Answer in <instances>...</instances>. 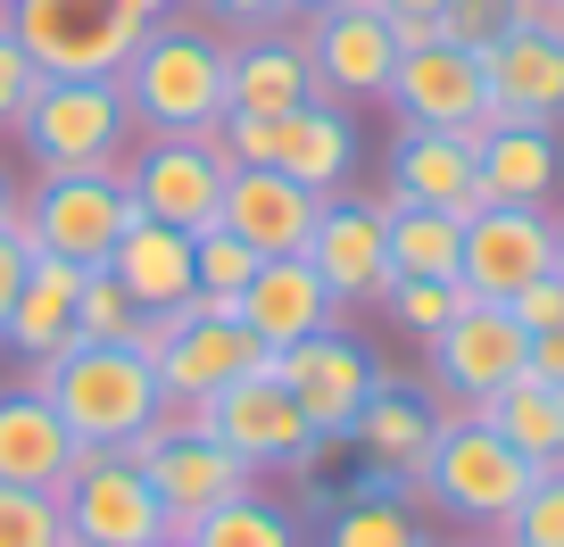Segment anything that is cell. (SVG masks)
I'll return each instance as SVG.
<instances>
[{
    "mask_svg": "<svg viewBox=\"0 0 564 547\" xmlns=\"http://www.w3.org/2000/svg\"><path fill=\"white\" fill-rule=\"evenodd\" d=\"M25 382H34L42 398L58 406V424H67L75 440H91V448L133 440L141 424H159V406H166L159 365L141 349H108V340H75V349L42 357V365H25Z\"/></svg>",
    "mask_w": 564,
    "mask_h": 547,
    "instance_id": "1",
    "label": "cell"
},
{
    "mask_svg": "<svg viewBox=\"0 0 564 547\" xmlns=\"http://www.w3.org/2000/svg\"><path fill=\"white\" fill-rule=\"evenodd\" d=\"M225 58L232 51L208 42L199 25H141L117 91L141 133H216L225 124Z\"/></svg>",
    "mask_w": 564,
    "mask_h": 547,
    "instance_id": "2",
    "label": "cell"
},
{
    "mask_svg": "<svg viewBox=\"0 0 564 547\" xmlns=\"http://www.w3.org/2000/svg\"><path fill=\"white\" fill-rule=\"evenodd\" d=\"M18 133H25L42 175H84V166L124 175V142H133L141 124H133V108H124V91L108 75H75V84L42 75L25 117H18Z\"/></svg>",
    "mask_w": 564,
    "mask_h": 547,
    "instance_id": "3",
    "label": "cell"
},
{
    "mask_svg": "<svg viewBox=\"0 0 564 547\" xmlns=\"http://www.w3.org/2000/svg\"><path fill=\"white\" fill-rule=\"evenodd\" d=\"M9 34L25 42V58L51 84H75V75H108L117 84L141 25L124 18L117 0H9Z\"/></svg>",
    "mask_w": 564,
    "mask_h": 547,
    "instance_id": "4",
    "label": "cell"
},
{
    "mask_svg": "<svg viewBox=\"0 0 564 547\" xmlns=\"http://www.w3.org/2000/svg\"><path fill=\"white\" fill-rule=\"evenodd\" d=\"M540 481V464L523 457V448H507L490 424H441V440H432V464H423V490L441 497L457 523L474 530H498L514 506H523V490Z\"/></svg>",
    "mask_w": 564,
    "mask_h": 547,
    "instance_id": "5",
    "label": "cell"
},
{
    "mask_svg": "<svg viewBox=\"0 0 564 547\" xmlns=\"http://www.w3.org/2000/svg\"><path fill=\"white\" fill-rule=\"evenodd\" d=\"M18 225H25V241H34L42 258L108 265L117 232L133 225V192H124V175H108V166H84V175H42L34 199L18 208Z\"/></svg>",
    "mask_w": 564,
    "mask_h": 547,
    "instance_id": "6",
    "label": "cell"
},
{
    "mask_svg": "<svg viewBox=\"0 0 564 547\" xmlns=\"http://www.w3.org/2000/svg\"><path fill=\"white\" fill-rule=\"evenodd\" d=\"M225 142L216 133H150L141 142V158L124 166V192H133L141 216H159V225L175 232H208L216 216H225Z\"/></svg>",
    "mask_w": 564,
    "mask_h": 547,
    "instance_id": "7",
    "label": "cell"
},
{
    "mask_svg": "<svg viewBox=\"0 0 564 547\" xmlns=\"http://www.w3.org/2000/svg\"><path fill=\"white\" fill-rule=\"evenodd\" d=\"M175 316V332L159 340V390L166 398H216L225 382H241V373L274 365V349H258L249 340V324L232 316V299H208V291H192L183 307H166Z\"/></svg>",
    "mask_w": 564,
    "mask_h": 547,
    "instance_id": "8",
    "label": "cell"
},
{
    "mask_svg": "<svg viewBox=\"0 0 564 547\" xmlns=\"http://www.w3.org/2000/svg\"><path fill=\"white\" fill-rule=\"evenodd\" d=\"M423 349H432V382L457 390V398H474V406L490 398V390L523 382V365H531V332L514 324V307L507 299H474V291L457 299V316L423 340Z\"/></svg>",
    "mask_w": 564,
    "mask_h": 547,
    "instance_id": "9",
    "label": "cell"
},
{
    "mask_svg": "<svg viewBox=\"0 0 564 547\" xmlns=\"http://www.w3.org/2000/svg\"><path fill=\"white\" fill-rule=\"evenodd\" d=\"M274 373H282V390L300 398V415H307V431H316V440H349L357 415H366V398L382 390V373H373L366 340H349L340 324L307 332L300 349H282Z\"/></svg>",
    "mask_w": 564,
    "mask_h": 547,
    "instance_id": "10",
    "label": "cell"
},
{
    "mask_svg": "<svg viewBox=\"0 0 564 547\" xmlns=\"http://www.w3.org/2000/svg\"><path fill=\"white\" fill-rule=\"evenodd\" d=\"M208 431L232 448V457H249L258 473L265 464H291V473H300V464H316V448H324L274 365H258V373H241V382L216 390L208 398Z\"/></svg>",
    "mask_w": 564,
    "mask_h": 547,
    "instance_id": "11",
    "label": "cell"
},
{
    "mask_svg": "<svg viewBox=\"0 0 564 547\" xmlns=\"http://www.w3.org/2000/svg\"><path fill=\"white\" fill-rule=\"evenodd\" d=\"M390 108H399V124H448L465 150L481 158V142H490V100H481V58L457 51V42H441V51H406L399 67H390Z\"/></svg>",
    "mask_w": 564,
    "mask_h": 547,
    "instance_id": "12",
    "label": "cell"
},
{
    "mask_svg": "<svg viewBox=\"0 0 564 547\" xmlns=\"http://www.w3.org/2000/svg\"><path fill=\"white\" fill-rule=\"evenodd\" d=\"M556 274V216L547 208H514V199H490V208L465 225V265L457 283L474 299H514L523 283Z\"/></svg>",
    "mask_w": 564,
    "mask_h": 547,
    "instance_id": "13",
    "label": "cell"
},
{
    "mask_svg": "<svg viewBox=\"0 0 564 547\" xmlns=\"http://www.w3.org/2000/svg\"><path fill=\"white\" fill-rule=\"evenodd\" d=\"M141 473H150V490H159V506H166V539H192L199 514H216V506L258 490V464L232 457L216 431H183V440L166 431V448L141 464Z\"/></svg>",
    "mask_w": 564,
    "mask_h": 547,
    "instance_id": "14",
    "label": "cell"
},
{
    "mask_svg": "<svg viewBox=\"0 0 564 547\" xmlns=\"http://www.w3.org/2000/svg\"><path fill=\"white\" fill-rule=\"evenodd\" d=\"M307 265L324 274V291H333V307H373L390 299V241H382V199H349L333 192L316 216V232H307L300 249Z\"/></svg>",
    "mask_w": 564,
    "mask_h": 547,
    "instance_id": "15",
    "label": "cell"
},
{
    "mask_svg": "<svg viewBox=\"0 0 564 547\" xmlns=\"http://www.w3.org/2000/svg\"><path fill=\"white\" fill-rule=\"evenodd\" d=\"M307 67H316V91L324 100H382L390 91V18L373 0H333L316 9V34H307Z\"/></svg>",
    "mask_w": 564,
    "mask_h": 547,
    "instance_id": "16",
    "label": "cell"
},
{
    "mask_svg": "<svg viewBox=\"0 0 564 547\" xmlns=\"http://www.w3.org/2000/svg\"><path fill=\"white\" fill-rule=\"evenodd\" d=\"M481 100H490V124H540V133H556L564 124V42L507 25L481 51Z\"/></svg>",
    "mask_w": 564,
    "mask_h": 547,
    "instance_id": "17",
    "label": "cell"
},
{
    "mask_svg": "<svg viewBox=\"0 0 564 547\" xmlns=\"http://www.w3.org/2000/svg\"><path fill=\"white\" fill-rule=\"evenodd\" d=\"M67 539L75 547H150L166 539V506L159 490H150V473H133L124 457L91 464L84 481H67Z\"/></svg>",
    "mask_w": 564,
    "mask_h": 547,
    "instance_id": "18",
    "label": "cell"
},
{
    "mask_svg": "<svg viewBox=\"0 0 564 547\" xmlns=\"http://www.w3.org/2000/svg\"><path fill=\"white\" fill-rule=\"evenodd\" d=\"M316 216H324V192L274 175V166H232L225 175V216H216V225H225L232 241H249L258 258H300L307 232H316Z\"/></svg>",
    "mask_w": 564,
    "mask_h": 547,
    "instance_id": "19",
    "label": "cell"
},
{
    "mask_svg": "<svg viewBox=\"0 0 564 547\" xmlns=\"http://www.w3.org/2000/svg\"><path fill=\"white\" fill-rule=\"evenodd\" d=\"M390 192L415 199V208H448L457 225H474V216L490 208L481 158L448 133V124H399V150H390Z\"/></svg>",
    "mask_w": 564,
    "mask_h": 547,
    "instance_id": "20",
    "label": "cell"
},
{
    "mask_svg": "<svg viewBox=\"0 0 564 547\" xmlns=\"http://www.w3.org/2000/svg\"><path fill=\"white\" fill-rule=\"evenodd\" d=\"M357 448H366V490H382V497H415L423 490V464H432V440H441V424H432V398H415V390H373L366 398V415H357V431H349Z\"/></svg>",
    "mask_w": 564,
    "mask_h": 547,
    "instance_id": "21",
    "label": "cell"
},
{
    "mask_svg": "<svg viewBox=\"0 0 564 547\" xmlns=\"http://www.w3.org/2000/svg\"><path fill=\"white\" fill-rule=\"evenodd\" d=\"M232 316L249 324V340L258 349H300L307 332H324V324L340 316L333 291H324V274L307 258H258V274H249V291L232 299Z\"/></svg>",
    "mask_w": 564,
    "mask_h": 547,
    "instance_id": "22",
    "label": "cell"
},
{
    "mask_svg": "<svg viewBox=\"0 0 564 547\" xmlns=\"http://www.w3.org/2000/svg\"><path fill=\"white\" fill-rule=\"evenodd\" d=\"M0 481L51 490V497H67V481H75V431L58 424V406L34 382L0 390Z\"/></svg>",
    "mask_w": 564,
    "mask_h": 547,
    "instance_id": "23",
    "label": "cell"
},
{
    "mask_svg": "<svg viewBox=\"0 0 564 547\" xmlns=\"http://www.w3.org/2000/svg\"><path fill=\"white\" fill-rule=\"evenodd\" d=\"M84 274H91V265L42 258V249H34V265H25V283H18V307H9V324H0V349H18L25 365L75 349V299H84Z\"/></svg>",
    "mask_w": 564,
    "mask_h": 547,
    "instance_id": "24",
    "label": "cell"
},
{
    "mask_svg": "<svg viewBox=\"0 0 564 547\" xmlns=\"http://www.w3.org/2000/svg\"><path fill=\"white\" fill-rule=\"evenodd\" d=\"M307 100H324L316 67H307V42H291L282 25L225 58V108L232 117H291V108H307Z\"/></svg>",
    "mask_w": 564,
    "mask_h": 547,
    "instance_id": "25",
    "label": "cell"
},
{
    "mask_svg": "<svg viewBox=\"0 0 564 547\" xmlns=\"http://www.w3.org/2000/svg\"><path fill=\"white\" fill-rule=\"evenodd\" d=\"M108 274H117V283L133 291L150 316H166V307H183V299L199 291V274H192V232H175V225H159V216L133 208V225H124L117 249H108Z\"/></svg>",
    "mask_w": 564,
    "mask_h": 547,
    "instance_id": "26",
    "label": "cell"
},
{
    "mask_svg": "<svg viewBox=\"0 0 564 547\" xmlns=\"http://www.w3.org/2000/svg\"><path fill=\"white\" fill-rule=\"evenodd\" d=\"M349 166H357V133L340 117V100H307L291 117H274V175H291V183L333 199L349 183Z\"/></svg>",
    "mask_w": 564,
    "mask_h": 547,
    "instance_id": "27",
    "label": "cell"
},
{
    "mask_svg": "<svg viewBox=\"0 0 564 547\" xmlns=\"http://www.w3.org/2000/svg\"><path fill=\"white\" fill-rule=\"evenodd\" d=\"M382 241H390V283H457L465 265V225L448 208H415V199L382 192Z\"/></svg>",
    "mask_w": 564,
    "mask_h": 547,
    "instance_id": "28",
    "label": "cell"
},
{
    "mask_svg": "<svg viewBox=\"0 0 564 547\" xmlns=\"http://www.w3.org/2000/svg\"><path fill=\"white\" fill-rule=\"evenodd\" d=\"M556 175H564L556 133H540V124H490V142H481V183H490V199L547 208Z\"/></svg>",
    "mask_w": 564,
    "mask_h": 547,
    "instance_id": "29",
    "label": "cell"
},
{
    "mask_svg": "<svg viewBox=\"0 0 564 547\" xmlns=\"http://www.w3.org/2000/svg\"><path fill=\"white\" fill-rule=\"evenodd\" d=\"M481 424H490L507 448H523L531 464H547V457L564 448V390L523 373V382H507V390H490V398H481Z\"/></svg>",
    "mask_w": 564,
    "mask_h": 547,
    "instance_id": "30",
    "label": "cell"
},
{
    "mask_svg": "<svg viewBox=\"0 0 564 547\" xmlns=\"http://www.w3.org/2000/svg\"><path fill=\"white\" fill-rule=\"evenodd\" d=\"M141 316H150V307H141L133 291L108 274V265H91V274H84V299H75V340H108V349H133V340H141Z\"/></svg>",
    "mask_w": 564,
    "mask_h": 547,
    "instance_id": "31",
    "label": "cell"
},
{
    "mask_svg": "<svg viewBox=\"0 0 564 547\" xmlns=\"http://www.w3.org/2000/svg\"><path fill=\"white\" fill-rule=\"evenodd\" d=\"M192 547H300V530H291V514H282V506H265V497L249 490V497H232V506L199 514Z\"/></svg>",
    "mask_w": 564,
    "mask_h": 547,
    "instance_id": "32",
    "label": "cell"
},
{
    "mask_svg": "<svg viewBox=\"0 0 564 547\" xmlns=\"http://www.w3.org/2000/svg\"><path fill=\"white\" fill-rule=\"evenodd\" d=\"M333 547H423V530H415V514H406V497L366 490L357 506L333 514Z\"/></svg>",
    "mask_w": 564,
    "mask_h": 547,
    "instance_id": "33",
    "label": "cell"
},
{
    "mask_svg": "<svg viewBox=\"0 0 564 547\" xmlns=\"http://www.w3.org/2000/svg\"><path fill=\"white\" fill-rule=\"evenodd\" d=\"M58 539H67V506L51 490L0 481V547H58Z\"/></svg>",
    "mask_w": 564,
    "mask_h": 547,
    "instance_id": "34",
    "label": "cell"
},
{
    "mask_svg": "<svg viewBox=\"0 0 564 547\" xmlns=\"http://www.w3.org/2000/svg\"><path fill=\"white\" fill-rule=\"evenodd\" d=\"M192 274H199V291H208V299H241L249 274H258V249L232 241L225 225H208V232H192Z\"/></svg>",
    "mask_w": 564,
    "mask_h": 547,
    "instance_id": "35",
    "label": "cell"
},
{
    "mask_svg": "<svg viewBox=\"0 0 564 547\" xmlns=\"http://www.w3.org/2000/svg\"><path fill=\"white\" fill-rule=\"evenodd\" d=\"M490 539H498V547H564V481L540 473V481L523 490V506H514Z\"/></svg>",
    "mask_w": 564,
    "mask_h": 547,
    "instance_id": "36",
    "label": "cell"
},
{
    "mask_svg": "<svg viewBox=\"0 0 564 547\" xmlns=\"http://www.w3.org/2000/svg\"><path fill=\"white\" fill-rule=\"evenodd\" d=\"M457 299H465L457 283H390V307H399V324H406L415 340L441 332V324L457 316Z\"/></svg>",
    "mask_w": 564,
    "mask_h": 547,
    "instance_id": "37",
    "label": "cell"
},
{
    "mask_svg": "<svg viewBox=\"0 0 564 547\" xmlns=\"http://www.w3.org/2000/svg\"><path fill=\"white\" fill-rule=\"evenodd\" d=\"M34 84H42V67L25 58V42L9 34V9H0V124H18V117H25Z\"/></svg>",
    "mask_w": 564,
    "mask_h": 547,
    "instance_id": "38",
    "label": "cell"
},
{
    "mask_svg": "<svg viewBox=\"0 0 564 547\" xmlns=\"http://www.w3.org/2000/svg\"><path fill=\"white\" fill-rule=\"evenodd\" d=\"M441 25H448V42H457V51H474V58H481L498 34H507V0H448Z\"/></svg>",
    "mask_w": 564,
    "mask_h": 547,
    "instance_id": "39",
    "label": "cell"
},
{
    "mask_svg": "<svg viewBox=\"0 0 564 547\" xmlns=\"http://www.w3.org/2000/svg\"><path fill=\"white\" fill-rule=\"evenodd\" d=\"M507 307H514V324H523V332H556V324H564V274H540V283H523Z\"/></svg>",
    "mask_w": 564,
    "mask_h": 547,
    "instance_id": "40",
    "label": "cell"
},
{
    "mask_svg": "<svg viewBox=\"0 0 564 547\" xmlns=\"http://www.w3.org/2000/svg\"><path fill=\"white\" fill-rule=\"evenodd\" d=\"M25 265H34V241H25V225L9 216V225H0V324H9V307H18Z\"/></svg>",
    "mask_w": 564,
    "mask_h": 547,
    "instance_id": "41",
    "label": "cell"
},
{
    "mask_svg": "<svg viewBox=\"0 0 564 547\" xmlns=\"http://www.w3.org/2000/svg\"><path fill=\"white\" fill-rule=\"evenodd\" d=\"M199 9H208V18H225V25H282L291 18V0H199Z\"/></svg>",
    "mask_w": 564,
    "mask_h": 547,
    "instance_id": "42",
    "label": "cell"
},
{
    "mask_svg": "<svg viewBox=\"0 0 564 547\" xmlns=\"http://www.w3.org/2000/svg\"><path fill=\"white\" fill-rule=\"evenodd\" d=\"M507 25H523V34H556V42H564V0H507Z\"/></svg>",
    "mask_w": 564,
    "mask_h": 547,
    "instance_id": "43",
    "label": "cell"
},
{
    "mask_svg": "<svg viewBox=\"0 0 564 547\" xmlns=\"http://www.w3.org/2000/svg\"><path fill=\"white\" fill-rule=\"evenodd\" d=\"M441 42H448V25L441 18H390V51H441Z\"/></svg>",
    "mask_w": 564,
    "mask_h": 547,
    "instance_id": "44",
    "label": "cell"
},
{
    "mask_svg": "<svg viewBox=\"0 0 564 547\" xmlns=\"http://www.w3.org/2000/svg\"><path fill=\"white\" fill-rule=\"evenodd\" d=\"M531 382H556L564 390V324H556V332H531Z\"/></svg>",
    "mask_w": 564,
    "mask_h": 547,
    "instance_id": "45",
    "label": "cell"
},
{
    "mask_svg": "<svg viewBox=\"0 0 564 547\" xmlns=\"http://www.w3.org/2000/svg\"><path fill=\"white\" fill-rule=\"evenodd\" d=\"M117 9H124L133 25H166V18H175V0H117Z\"/></svg>",
    "mask_w": 564,
    "mask_h": 547,
    "instance_id": "46",
    "label": "cell"
},
{
    "mask_svg": "<svg viewBox=\"0 0 564 547\" xmlns=\"http://www.w3.org/2000/svg\"><path fill=\"white\" fill-rule=\"evenodd\" d=\"M373 9H382V18H441L448 0H373Z\"/></svg>",
    "mask_w": 564,
    "mask_h": 547,
    "instance_id": "47",
    "label": "cell"
},
{
    "mask_svg": "<svg viewBox=\"0 0 564 547\" xmlns=\"http://www.w3.org/2000/svg\"><path fill=\"white\" fill-rule=\"evenodd\" d=\"M18 208H25V199H18V183L0 175V225H9V216H18Z\"/></svg>",
    "mask_w": 564,
    "mask_h": 547,
    "instance_id": "48",
    "label": "cell"
},
{
    "mask_svg": "<svg viewBox=\"0 0 564 547\" xmlns=\"http://www.w3.org/2000/svg\"><path fill=\"white\" fill-rule=\"evenodd\" d=\"M556 274H564V216H556Z\"/></svg>",
    "mask_w": 564,
    "mask_h": 547,
    "instance_id": "49",
    "label": "cell"
},
{
    "mask_svg": "<svg viewBox=\"0 0 564 547\" xmlns=\"http://www.w3.org/2000/svg\"><path fill=\"white\" fill-rule=\"evenodd\" d=\"M291 9H333V0H291Z\"/></svg>",
    "mask_w": 564,
    "mask_h": 547,
    "instance_id": "50",
    "label": "cell"
},
{
    "mask_svg": "<svg viewBox=\"0 0 564 547\" xmlns=\"http://www.w3.org/2000/svg\"><path fill=\"white\" fill-rule=\"evenodd\" d=\"M150 547H192V539H150Z\"/></svg>",
    "mask_w": 564,
    "mask_h": 547,
    "instance_id": "51",
    "label": "cell"
},
{
    "mask_svg": "<svg viewBox=\"0 0 564 547\" xmlns=\"http://www.w3.org/2000/svg\"><path fill=\"white\" fill-rule=\"evenodd\" d=\"M465 547H498V539H465Z\"/></svg>",
    "mask_w": 564,
    "mask_h": 547,
    "instance_id": "52",
    "label": "cell"
},
{
    "mask_svg": "<svg viewBox=\"0 0 564 547\" xmlns=\"http://www.w3.org/2000/svg\"><path fill=\"white\" fill-rule=\"evenodd\" d=\"M58 547H75V539H58Z\"/></svg>",
    "mask_w": 564,
    "mask_h": 547,
    "instance_id": "53",
    "label": "cell"
},
{
    "mask_svg": "<svg viewBox=\"0 0 564 547\" xmlns=\"http://www.w3.org/2000/svg\"><path fill=\"white\" fill-rule=\"evenodd\" d=\"M0 9H9V0H0Z\"/></svg>",
    "mask_w": 564,
    "mask_h": 547,
    "instance_id": "54",
    "label": "cell"
}]
</instances>
